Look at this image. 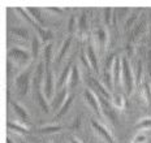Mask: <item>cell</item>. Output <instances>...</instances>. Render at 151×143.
I'll list each match as a JSON object with an SVG mask.
<instances>
[{
    "mask_svg": "<svg viewBox=\"0 0 151 143\" xmlns=\"http://www.w3.org/2000/svg\"><path fill=\"white\" fill-rule=\"evenodd\" d=\"M43 63H40L38 65L37 68V72L35 74H34V79H33V94L35 96L38 104H39V107L42 108L43 112H46V113H48L50 112V105H48V100H47V98L45 96V94L42 92V81H43Z\"/></svg>",
    "mask_w": 151,
    "mask_h": 143,
    "instance_id": "obj_1",
    "label": "cell"
},
{
    "mask_svg": "<svg viewBox=\"0 0 151 143\" xmlns=\"http://www.w3.org/2000/svg\"><path fill=\"white\" fill-rule=\"evenodd\" d=\"M121 61H122V85H124V89H125V91H127V94L130 95L134 89L133 70H132L130 64H129L127 57H122Z\"/></svg>",
    "mask_w": 151,
    "mask_h": 143,
    "instance_id": "obj_2",
    "label": "cell"
},
{
    "mask_svg": "<svg viewBox=\"0 0 151 143\" xmlns=\"http://www.w3.org/2000/svg\"><path fill=\"white\" fill-rule=\"evenodd\" d=\"M9 59H13L16 63H18L20 65H27L30 61V54L26 49H22L20 47H13L8 51Z\"/></svg>",
    "mask_w": 151,
    "mask_h": 143,
    "instance_id": "obj_3",
    "label": "cell"
},
{
    "mask_svg": "<svg viewBox=\"0 0 151 143\" xmlns=\"http://www.w3.org/2000/svg\"><path fill=\"white\" fill-rule=\"evenodd\" d=\"M83 98L86 100V103L90 105V108L93 109L94 113H96L99 117H102V108H100V102L96 94H94V91L91 89H86L83 91Z\"/></svg>",
    "mask_w": 151,
    "mask_h": 143,
    "instance_id": "obj_4",
    "label": "cell"
},
{
    "mask_svg": "<svg viewBox=\"0 0 151 143\" xmlns=\"http://www.w3.org/2000/svg\"><path fill=\"white\" fill-rule=\"evenodd\" d=\"M30 74H31V66H29L25 72H22V73L17 77V79H16V85H17V89L21 95H26L27 91H29Z\"/></svg>",
    "mask_w": 151,
    "mask_h": 143,
    "instance_id": "obj_5",
    "label": "cell"
},
{
    "mask_svg": "<svg viewBox=\"0 0 151 143\" xmlns=\"http://www.w3.org/2000/svg\"><path fill=\"white\" fill-rule=\"evenodd\" d=\"M91 126H93V129L95 130L96 133L99 134V137L103 139L106 143H115V139H113V137L112 134L109 133V130L107 129L106 126H103L102 124H99V122H96L95 120H91Z\"/></svg>",
    "mask_w": 151,
    "mask_h": 143,
    "instance_id": "obj_6",
    "label": "cell"
},
{
    "mask_svg": "<svg viewBox=\"0 0 151 143\" xmlns=\"http://www.w3.org/2000/svg\"><path fill=\"white\" fill-rule=\"evenodd\" d=\"M112 77H113V86L117 89V86L122 82V61L119 56H115L112 66Z\"/></svg>",
    "mask_w": 151,
    "mask_h": 143,
    "instance_id": "obj_7",
    "label": "cell"
},
{
    "mask_svg": "<svg viewBox=\"0 0 151 143\" xmlns=\"http://www.w3.org/2000/svg\"><path fill=\"white\" fill-rule=\"evenodd\" d=\"M45 89H43V94L47 98V100H51L53 96V89H55V83H53V74L51 69H45Z\"/></svg>",
    "mask_w": 151,
    "mask_h": 143,
    "instance_id": "obj_8",
    "label": "cell"
},
{
    "mask_svg": "<svg viewBox=\"0 0 151 143\" xmlns=\"http://www.w3.org/2000/svg\"><path fill=\"white\" fill-rule=\"evenodd\" d=\"M95 40L96 44H98V48L100 52H104V49L107 47V43H108V33L104 27L99 26L96 27L95 30Z\"/></svg>",
    "mask_w": 151,
    "mask_h": 143,
    "instance_id": "obj_9",
    "label": "cell"
},
{
    "mask_svg": "<svg viewBox=\"0 0 151 143\" xmlns=\"http://www.w3.org/2000/svg\"><path fill=\"white\" fill-rule=\"evenodd\" d=\"M86 55H87V59H89V63H90V66L91 69L95 72L96 74L99 73V61H98V55H96L95 49H94V46L90 44L87 46L86 48Z\"/></svg>",
    "mask_w": 151,
    "mask_h": 143,
    "instance_id": "obj_10",
    "label": "cell"
},
{
    "mask_svg": "<svg viewBox=\"0 0 151 143\" xmlns=\"http://www.w3.org/2000/svg\"><path fill=\"white\" fill-rule=\"evenodd\" d=\"M72 60H68L67 65L64 66V69H63L60 77H59V81H58V87L60 89H64L65 83L69 81V76H70V72H72Z\"/></svg>",
    "mask_w": 151,
    "mask_h": 143,
    "instance_id": "obj_11",
    "label": "cell"
},
{
    "mask_svg": "<svg viewBox=\"0 0 151 143\" xmlns=\"http://www.w3.org/2000/svg\"><path fill=\"white\" fill-rule=\"evenodd\" d=\"M7 126L11 132H14V133H18L21 135H25L29 133V127H27L25 124L22 122H12V121H8L7 122Z\"/></svg>",
    "mask_w": 151,
    "mask_h": 143,
    "instance_id": "obj_12",
    "label": "cell"
},
{
    "mask_svg": "<svg viewBox=\"0 0 151 143\" xmlns=\"http://www.w3.org/2000/svg\"><path fill=\"white\" fill-rule=\"evenodd\" d=\"M12 105H13V109L16 112V114L18 116V119L21 120V122L22 124H29V114H27L25 107H22L21 104H18L17 102H13Z\"/></svg>",
    "mask_w": 151,
    "mask_h": 143,
    "instance_id": "obj_13",
    "label": "cell"
},
{
    "mask_svg": "<svg viewBox=\"0 0 151 143\" xmlns=\"http://www.w3.org/2000/svg\"><path fill=\"white\" fill-rule=\"evenodd\" d=\"M90 81L94 83V86L96 87V94H98V95L103 96V98H106V99H111V98H112V95H111V92H109V90L107 89L104 85H102L99 81H96L95 78H93V77H91Z\"/></svg>",
    "mask_w": 151,
    "mask_h": 143,
    "instance_id": "obj_14",
    "label": "cell"
},
{
    "mask_svg": "<svg viewBox=\"0 0 151 143\" xmlns=\"http://www.w3.org/2000/svg\"><path fill=\"white\" fill-rule=\"evenodd\" d=\"M70 44H72V36H69L64 40V43H63L60 51H59L58 54V57H56V65H60V63L63 61V59H64V56L67 55V52L69 51V48H70Z\"/></svg>",
    "mask_w": 151,
    "mask_h": 143,
    "instance_id": "obj_15",
    "label": "cell"
},
{
    "mask_svg": "<svg viewBox=\"0 0 151 143\" xmlns=\"http://www.w3.org/2000/svg\"><path fill=\"white\" fill-rule=\"evenodd\" d=\"M139 87H141V89H139V90H141V96H142L143 100L146 102V103L151 102V87H150L149 79H143Z\"/></svg>",
    "mask_w": 151,
    "mask_h": 143,
    "instance_id": "obj_16",
    "label": "cell"
},
{
    "mask_svg": "<svg viewBox=\"0 0 151 143\" xmlns=\"http://www.w3.org/2000/svg\"><path fill=\"white\" fill-rule=\"evenodd\" d=\"M80 82V69H78L77 65H73L72 66V72L70 76H69V81H68V86L70 89H74L76 86Z\"/></svg>",
    "mask_w": 151,
    "mask_h": 143,
    "instance_id": "obj_17",
    "label": "cell"
},
{
    "mask_svg": "<svg viewBox=\"0 0 151 143\" xmlns=\"http://www.w3.org/2000/svg\"><path fill=\"white\" fill-rule=\"evenodd\" d=\"M68 91H67V89H63L60 92H59L58 95H56V100L52 103V108L53 109H59V108H61V105L65 103V100L68 99Z\"/></svg>",
    "mask_w": 151,
    "mask_h": 143,
    "instance_id": "obj_18",
    "label": "cell"
},
{
    "mask_svg": "<svg viewBox=\"0 0 151 143\" xmlns=\"http://www.w3.org/2000/svg\"><path fill=\"white\" fill-rule=\"evenodd\" d=\"M72 103H73V95H69L68 99L65 100V103L63 104L61 108L58 111V113H56V116H55V120H60L61 117H64L65 113H67V112L69 111V108H70Z\"/></svg>",
    "mask_w": 151,
    "mask_h": 143,
    "instance_id": "obj_19",
    "label": "cell"
},
{
    "mask_svg": "<svg viewBox=\"0 0 151 143\" xmlns=\"http://www.w3.org/2000/svg\"><path fill=\"white\" fill-rule=\"evenodd\" d=\"M86 30H87V14L83 11L80 20H78V34H80V36L83 38V35L86 34Z\"/></svg>",
    "mask_w": 151,
    "mask_h": 143,
    "instance_id": "obj_20",
    "label": "cell"
},
{
    "mask_svg": "<svg viewBox=\"0 0 151 143\" xmlns=\"http://www.w3.org/2000/svg\"><path fill=\"white\" fill-rule=\"evenodd\" d=\"M111 100H112V105L116 108V109H124L125 99H124V96H122L121 94H113Z\"/></svg>",
    "mask_w": 151,
    "mask_h": 143,
    "instance_id": "obj_21",
    "label": "cell"
},
{
    "mask_svg": "<svg viewBox=\"0 0 151 143\" xmlns=\"http://www.w3.org/2000/svg\"><path fill=\"white\" fill-rule=\"evenodd\" d=\"M61 130H63V127L59 125H48V126L39 127L38 133H40V134H55V133H59Z\"/></svg>",
    "mask_w": 151,
    "mask_h": 143,
    "instance_id": "obj_22",
    "label": "cell"
},
{
    "mask_svg": "<svg viewBox=\"0 0 151 143\" xmlns=\"http://www.w3.org/2000/svg\"><path fill=\"white\" fill-rule=\"evenodd\" d=\"M27 12L30 13V16L33 17V20L35 21V24L40 25V26H43L45 25V20L42 18V16H40V11L38 8H26Z\"/></svg>",
    "mask_w": 151,
    "mask_h": 143,
    "instance_id": "obj_23",
    "label": "cell"
},
{
    "mask_svg": "<svg viewBox=\"0 0 151 143\" xmlns=\"http://www.w3.org/2000/svg\"><path fill=\"white\" fill-rule=\"evenodd\" d=\"M34 27L37 29V31L38 34H39V36L42 38L43 42H47V40H50L51 39V36H52V34L48 31V30H46V29H43L40 25H38V24H34Z\"/></svg>",
    "mask_w": 151,
    "mask_h": 143,
    "instance_id": "obj_24",
    "label": "cell"
},
{
    "mask_svg": "<svg viewBox=\"0 0 151 143\" xmlns=\"http://www.w3.org/2000/svg\"><path fill=\"white\" fill-rule=\"evenodd\" d=\"M52 57V44H47L45 47V69H50Z\"/></svg>",
    "mask_w": 151,
    "mask_h": 143,
    "instance_id": "obj_25",
    "label": "cell"
},
{
    "mask_svg": "<svg viewBox=\"0 0 151 143\" xmlns=\"http://www.w3.org/2000/svg\"><path fill=\"white\" fill-rule=\"evenodd\" d=\"M136 127L138 130H151V117L141 119V121L137 124Z\"/></svg>",
    "mask_w": 151,
    "mask_h": 143,
    "instance_id": "obj_26",
    "label": "cell"
},
{
    "mask_svg": "<svg viewBox=\"0 0 151 143\" xmlns=\"http://www.w3.org/2000/svg\"><path fill=\"white\" fill-rule=\"evenodd\" d=\"M16 11H17L18 13L21 14V17H22L24 20L26 21V22H29V24H31V25H33V26H34V24H35V21L33 20V17L30 16V13H29V12H27V9H26V8H17V9H16Z\"/></svg>",
    "mask_w": 151,
    "mask_h": 143,
    "instance_id": "obj_27",
    "label": "cell"
},
{
    "mask_svg": "<svg viewBox=\"0 0 151 143\" xmlns=\"http://www.w3.org/2000/svg\"><path fill=\"white\" fill-rule=\"evenodd\" d=\"M31 54H33L34 59L38 57V55H39V39L37 35H34L33 40H31Z\"/></svg>",
    "mask_w": 151,
    "mask_h": 143,
    "instance_id": "obj_28",
    "label": "cell"
},
{
    "mask_svg": "<svg viewBox=\"0 0 151 143\" xmlns=\"http://www.w3.org/2000/svg\"><path fill=\"white\" fill-rule=\"evenodd\" d=\"M147 141H149V137L146 135V133L141 132V133H138V134H136L132 143H147Z\"/></svg>",
    "mask_w": 151,
    "mask_h": 143,
    "instance_id": "obj_29",
    "label": "cell"
},
{
    "mask_svg": "<svg viewBox=\"0 0 151 143\" xmlns=\"http://www.w3.org/2000/svg\"><path fill=\"white\" fill-rule=\"evenodd\" d=\"M12 33H13L14 35L20 36V38H24V39L29 38V34H27V31L25 29H22V27H14V29L12 30Z\"/></svg>",
    "mask_w": 151,
    "mask_h": 143,
    "instance_id": "obj_30",
    "label": "cell"
},
{
    "mask_svg": "<svg viewBox=\"0 0 151 143\" xmlns=\"http://www.w3.org/2000/svg\"><path fill=\"white\" fill-rule=\"evenodd\" d=\"M143 26H145V22H141V24H138V25L134 26L133 31H132V34H130V35H132V40H136L137 35H139L141 31L143 30Z\"/></svg>",
    "mask_w": 151,
    "mask_h": 143,
    "instance_id": "obj_31",
    "label": "cell"
},
{
    "mask_svg": "<svg viewBox=\"0 0 151 143\" xmlns=\"http://www.w3.org/2000/svg\"><path fill=\"white\" fill-rule=\"evenodd\" d=\"M137 18H138V16H137V14H132V16L128 18V20H127V22H125V26H124L125 31H127V30H129V29H130L132 26H136V25H134V24H136Z\"/></svg>",
    "mask_w": 151,
    "mask_h": 143,
    "instance_id": "obj_32",
    "label": "cell"
},
{
    "mask_svg": "<svg viewBox=\"0 0 151 143\" xmlns=\"http://www.w3.org/2000/svg\"><path fill=\"white\" fill-rule=\"evenodd\" d=\"M103 13H104V22H106V25H109L111 24V17H113V9L112 8H104Z\"/></svg>",
    "mask_w": 151,
    "mask_h": 143,
    "instance_id": "obj_33",
    "label": "cell"
},
{
    "mask_svg": "<svg viewBox=\"0 0 151 143\" xmlns=\"http://www.w3.org/2000/svg\"><path fill=\"white\" fill-rule=\"evenodd\" d=\"M80 57H81V61H82V63H83V65H85V66H86V69H90L91 66H90L89 59H87V55L85 54V51L81 52V56H80Z\"/></svg>",
    "mask_w": 151,
    "mask_h": 143,
    "instance_id": "obj_34",
    "label": "cell"
},
{
    "mask_svg": "<svg viewBox=\"0 0 151 143\" xmlns=\"http://www.w3.org/2000/svg\"><path fill=\"white\" fill-rule=\"evenodd\" d=\"M68 30H69V33H73V30H74V16H72L70 20H69Z\"/></svg>",
    "mask_w": 151,
    "mask_h": 143,
    "instance_id": "obj_35",
    "label": "cell"
},
{
    "mask_svg": "<svg viewBox=\"0 0 151 143\" xmlns=\"http://www.w3.org/2000/svg\"><path fill=\"white\" fill-rule=\"evenodd\" d=\"M47 11L53 12V13H63V12H64V9L59 8V7H55V8H47Z\"/></svg>",
    "mask_w": 151,
    "mask_h": 143,
    "instance_id": "obj_36",
    "label": "cell"
},
{
    "mask_svg": "<svg viewBox=\"0 0 151 143\" xmlns=\"http://www.w3.org/2000/svg\"><path fill=\"white\" fill-rule=\"evenodd\" d=\"M69 143H82V141H81L80 138H77V137H70L69 138Z\"/></svg>",
    "mask_w": 151,
    "mask_h": 143,
    "instance_id": "obj_37",
    "label": "cell"
},
{
    "mask_svg": "<svg viewBox=\"0 0 151 143\" xmlns=\"http://www.w3.org/2000/svg\"><path fill=\"white\" fill-rule=\"evenodd\" d=\"M80 124H81V120H80V116H78L73 124V129H78V127H80Z\"/></svg>",
    "mask_w": 151,
    "mask_h": 143,
    "instance_id": "obj_38",
    "label": "cell"
},
{
    "mask_svg": "<svg viewBox=\"0 0 151 143\" xmlns=\"http://www.w3.org/2000/svg\"><path fill=\"white\" fill-rule=\"evenodd\" d=\"M7 143H14V142H12V139L8 138V139H7Z\"/></svg>",
    "mask_w": 151,
    "mask_h": 143,
    "instance_id": "obj_39",
    "label": "cell"
}]
</instances>
